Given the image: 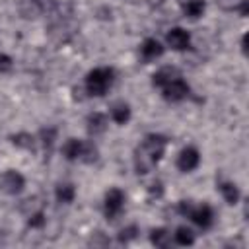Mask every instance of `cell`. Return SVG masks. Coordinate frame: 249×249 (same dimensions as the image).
<instances>
[{"mask_svg": "<svg viewBox=\"0 0 249 249\" xmlns=\"http://www.w3.org/2000/svg\"><path fill=\"white\" fill-rule=\"evenodd\" d=\"M177 212L185 218H189L196 228L200 230H210L214 226L216 214L214 208L208 202H198L195 204L193 200H179L177 202Z\"/></svg>", "mask_w": 249, "mask_h": 249, "instance_id": "3957f363", "label": "cell"}, {"mask_svg": "<svg viewBox=\"0 0 249 249\" xmlns=\"http://www.w3.org/2000/svg\"><path fill=\"white\" fill-rule=\"evenodd\" d=\"M138 233H140V228L136 226V224H128V226H124V228H121L119 230V233H117V239H119V243H130V241H134L136 237H138Z\"/></svg>", "mask_w": 249, "mask_h": 249, "instance_id": "603a6c76", "label": "cell"}, {"mask_svg": "<svg viewBox=\"0 0 249 249\" xmlns=\"http://www.w3.org/2000/svg\"><path fill=\"white\" fill-rule=\"evenodd\" d=\"M117 80V72L113 66H95L84 78V89L89 97H103L109 93Z\"/></svg>", "mask_w": 249, "mask_h": 249, "instance_id": "7a4b0ae2", "label": "cell"}, {"mask_svg": "<svg viewBox=\"0 0 249 249\" xmlns=\"http://www.w3.org/2000/svg\"><path fill=\"white\" fill-rule=\"evenodd\" d=\"M171 237H173V243L179 245V247H191V245H195V241H196L195 230H193L191 226H187V224L177 226V228L173 230Z\"/></svg>", "mask_w": 249, "mask_h": 249, "instance_id": "5bb4252c", "label": "cell"}, {"mask_svg": "<svg viewBox=\"0 0 249 249\" xmlns=\"http://www.w3.org/2000/svg\"><path fill=\"white\" fill-rule=\"evenodd\" d=\"M191 43H193V37H191V31L185 29V27H171L167 33H165V47H169L171 51H177V53H183V51H189L191 49Z\"/></svg>", "mask_w": 249, "mask_h": 249, "instance_id": "ba28073f", "label": "cell"}, {"mask_svg": "<svg viewBox=\"0 0 249 249\" xmlns=\"http://www.w3.org/2000/svg\"><path fill=\"white\" fill-rule=\"evenodd\" d=\"M10 142H12L16 148H19V150H35V146H37V136L31 134V132L21 130V132L12 134V136H10Z\"/></svg>", "mask_w": 249, "mask_h": 249, "instance_id": "ac0fdd59", "label": "cell"}, {"mask_svg": "<svg viewBox=\"0 0 249 249\" xmlns=\"http://www.w3.org/2000/svg\"><path fill=\"white\" fill-rule=\"evenodd\" d=\"M206 12V2L204 0H187L183 4V16L187 19H200Z\"/></svg>", "mask_w": 249, "mask_h": 249, "instance_id": "ffe728a7", "label": "cell"}, {"mask_svg": "<svg viewBox=\"0 0 249 249\" xmlns=\"http://www.w3.org/2000/svg\"><path fill=\"white\" fill-rule=\"evenodd\" d=\"M150 243L154 247H160V249H165L173 243V237H171V231L167 228H154L150 231Z\"/></svg>", "mask_w": 249, "mask_h": 249, "instance_id": "d6986e66", "label": "cell"}, {"mask_svg": "<svg viewBox=\"0 0 249 249\" xmlns=\"http://www.w3.org/2000/svg\"><path fill=\"white\" fill-rule=\"evenodd\" d=\"M43 200L39 198V196H31V198H25L23 202H21V212L23 214H29V212H33V210H39V208H43Z\"/></svg>", "mask_w": 249, "mask_h": 249, "instance_id": "484cf974", "label": "cell"}, {"mask_svg": "<svg viewBox=\"0 0 249 249\" xmlns=\"http://www.w3.org/2000/svg\"><path fill=\"white\" fill-rule=\"evenodd\" d=\"M130 119H132V109H130V105L126 101L121 99V101H115L111 105V109H109V121H113L119 126H126L130 123Z\"/></svg>", "mask_w": 249, "mask_h": 249, "instance_id": "8fae6325", "label": "cell"}, {"mask_svg": "<svg viewBox=\"0 0 249 249\" xmlns=\"http://www.w3.org/2000/svg\"><path fill=\"white\" fill-rule=\"evenodd\" d=\"M241 51H243V54H247V35L241 37Z\"/></svg>", "mask_w": 249, "mask_h": 249, "instance_id": "83f0119b", "label": "cell"}, {"mask_svg": "<svg viewBox=\"0 0 249 249\" xmlns=\"http://www.w3.org/2000/svg\"><path fill=\"white\" fill-rule=\"evenodd\" d=\"M126 206V193L119 187H111L103 195V216L107 220H117Z\"/></svg>", "mask_w": 249, "mask_h": 249, "instance_id": "277c9868", "label": "cell"}, {"mask_svg": "<svg viewBox=\"0 0 249 249\" xmlns=\"http://www.w3.org/2000/svg\"><path fill=\"white\" fill-rule=\"evenodd\" d=\"M177 76H181V72H179L177 66H161V68H158L152 74V86L158 88V89H161L165 84H169Z\"/></svg>", "mask_w": 249, "mask_h": 249, "instance_id": "9a60e30c", "label": "cell"}, {"mask_svg": "<svg viewBox=\"0 0 249 249\" xmlns=\"http://www.w3.org/2000/svg\"><path fill=\"white\" fill-rule=\"evenodd\" d=\"M25 189V177L18 169H6L0 173V193L8 196H18Z\"/></svg>", "mask_w": 249, "mask_h": 249, "instance_id": "8992f818", "label": "cell"}, {"mask_svg": "<svg viewBox=\"0 0 249 249\" xmlns=\"http://www.w3.org/2000/svg\"><path fill=\"white\" fill-rule=\"evenodd\" d=\"M216 187H218L222 198H224L230 206H233V204L239 202V198H241V191H239V187H237L231 179H220Z\"/></svg>", "mask_w": 249, "mask_h": 249, "instance_id": "4fadbf2b", "label": "cell"}, {"mask_svg": "<svg viewBox=\"0 0 249 249\" xmlns=\"http://www.w3.org/2000/svg\"><path fill=\"white\" fill-rule=\"evenodd\" d=\"M76 195H78V191L72 181H62L54 187V198L60 204H72L76 200Z\"/></svg>", "mask_w": 249, "mask_h": 249, "instance_id": "2e32d148", "label": "cell"}, {"mask_svg": "<svg viewBox=\"0 0 249 249\" xmlns=\"http://www.w3.org/2000/svg\"><path fill=\"white\" fill-rule=\"evenodd\" d=\"M84 142H86V140L74 138V136L66 138L64 144H62V148H60L62 158H64L66 161H80V160H82V154H84Z\"/></svg>", "mask_w": 249, "mask_h": 249, "instance_id": "7c38bea8", "label": "cell"}, {"mask_svg": "<svg viewBox=\"0 0 249 249\" xmlns=\"http://www.w3.org/2000/svg\"><path fill=\"white\" fill-rule=\"evenodd\" d=\"M97 158H99V148L95 146L93 140H86L84 142V154H82V160L80 161H84V163H95Z\"/></svg>", "mask_w": 249, "mask_h": 249, "instance_id": "cb8c5ba5", "label": "cell"}, {"mask_svg": "<svg viewBox=\"0 0 249 249\" xmlns=\"http://www.w3.org/2000/svg\"><path fill=\"white\" fill-rule=\"evenodd\" d=\"M160 91H161V97L167 103H181L191 95V86L183 76H177L169 84H165Z\"/></svg>", "mask_w": 249, "mask_h": 249, "instance_id": "5b68a950", "label": "cell"}, {"mask_svg": "<svg viewBox=\"0 0 249 249\" xmlns=\"http://www.w3.org/2000/svg\"><path fill=\"white\" fill-rule=\"evenodd\" d=\"M25 224L27 228L31 230H43L47 226V214H45V208H39V210H33L29 214H25Z\"/></svg>", "mask_w": 249, "mask_h": 249, "instance_id": "7402d4cb", "label": "cell"}, {"mask_svg": "<svg viewBox=\"0 0 249 249\" xmlns=\"http://www.w3.org/2000/svg\"><path fill=\"white\" fill-rule=\"evenodd\" d=\"M146 193H148V198L150 200H160L165 193V187H163V181L161 179H152L146 187Z\"/></svg>", "mask_w": 249, "mask_h": 249, "instance_id": "d4e9b609", "label": "cell"}, {"mask_svg": "<svg viewBox=\"0 0 249 249\" xmlns=\"http://www.w3.org/2000/svg\"><path fill=\"white\" fill-rule=\"evenodd\" d=\"M109 128V115L101 113V111H93L86 117V130L89 136H101L105 134Z\"/></svg>", "mask_w": 249, "mask_h": 249, "instance_id": "30bf717a", "label": "cell"}, {"mask_svg": "<svg viewBox=\"0 0 249 249\" xmlns=\"http://www.w3.org/2000/svg\"><path fill=\"white\" fill-rule=\"evenodd\" d=\"M14 70V58L8 53H0V76H6Z\"/></svg>", "mask_w": 249, "mask_h": 249, "instance_id": "4316f807", "label": "cell"}, {"mask_svg": "<svg viewBox=\"0 0 249 249\" xmlns=\"http://www.w3.org/2000/svg\"><path fill=\"white\" fill-rule=\"evenodd\" d=\"M216 6L224 12H235L241 18H247L249 14V0H216Z\"/></svg>", "mask_w": 249, "mask_h": 249, "instance_id": "e0dca14e", "label": "cell"}, {"mask_svg": "<svg viewBox=\"0 0 249 249\" xmlns=\"http://www.w3.org/2000/svg\"><path fill=\"white\" fill-rule=\"evenodd\" d=\"M167 150V136L160 132H148L132 152V165L138 175L152 173L163 160Z\"/></svg>", "mask_w": 249, "mask_h": 249, "instance_id": "6da1fadb", "label": "cell"}, {"mask_svg": "<svg viewBox=\"0 0 249 249\" xmlns=\"http://www.w3.org/2000/svg\"><path fill=\"white\" fill-rule=\"evenodd\" d=\"M163 53H165V45H163L160 39H156V37H146V39L140 43V47H138V54H140L142 60H146V62H152V60L161 58Z\"/></svg>", "mask_w": 249, "mask_h": 249, "instance_id": "9c48e42d", "label": "cell"}, {"mask_svg": "<svg viewBox=\"0 0 249 249\" xmlns=\"http://www.w3.org/2000/svg\"><path fill=\"white\" fill-rule=\"evenodd\" d=\"M35 136H37V146H41L43 150L51 152L53 146H54V142H56V128H54V126L41 128L39 134H35Z\"/></svg>", "mask_w": 249, "mask_h": 249, "instance_id": "44dd1931", "label": "cell"}, {"mask_svg": "<svg viewBox=\"0 0 249 249\" xmlns=\"http://www.w3.org/2000/svg\"><path fill=\"white\" fill-rule=\"evenodd\" d=\"M200 160H202L200 150H198L196 146L189 144V146H183V148L179 150L177 160H175V165H177V169H179L181 173H193V171L200 165Z\"/></svg>", "mask_w": 249, "mask_h": 249, "instance_id": "52a82bcc", "label": "cell"}]
</instances>
